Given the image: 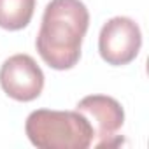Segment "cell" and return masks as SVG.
Listing matches in <instances>:
<instances>
[{"mask_svg": "<svg viewBox=\"0 0 149 149\" xmlns=\"http://www.w3.org/2000/svg\"><path fill=\"white\" fill-rule=\"evenodd\" d=\"M90 26V13L81 0H51L44 9L35 47L54 70H70L81 58V44Z\"/></svg>", "mask_w": 149, "mask_h": 149, "instance_id": "6da1fadb", "label": "cell"}, {"mask_svg": "<svg viewBox=\"0 0 149 149\" xmlns=\"http://www.w3.org/2000/svg\"><path fill=\"white\" fill-rule=\"evenodd\" d=\"M25 132L39 149H88L95 137L93 126L77 111H33L26 118Z\"/></svg>", "mask_w": 149, "mask_h": 149, "instance_id": "7a4b0ae2", "label": "cell"}, {"mask_svg": "<svg viewBox=\"0 0 149 149\" xmlns=\"http://www.w3.org/2000/svg\"><path fill=\"white\" fill-rule=\"evenodd\" d=\"M142 47V32L139 25L126 16L111 18L100 30L98 51L105 63L123 67L132 63Z\"/></svg>", "mask_w": 149, "mask_h": 149, "instance_id": "3957f363", "label": "cell"}, {"mask_svg": "<svg viewBox=\"0 0 149 149\" xmlns=\"http://www.w3.org/2000/svg\"><path fill=\"white\" fill-rule=\"evenodd\" d=\"M76 111L81 112L93 126L95 147H114L121 140L118 132L125 123V111L121 104L107 95H90L77 102Z\"/></svg>", "mask_w": 149, "mask_h": 149, "instance_id": "277c9868", "label": "cell"}, {"mask_svg": "<svg viewBox=\"0 0 149 149\" xmlns=\"http://www.w3.org/2000/svg\"><path fill=\"white\" fill-rule=\"evenodd\" d=\"M0 86L18 102H32L44 90V72L28 54H14L0 67Z\"/></svg>", "mask_w": 149, "mask_h": 149, "instance_id": "5b68a950", "label": "cell"}, {"mask_svg": "<svg viewBox=\"0 0 149 149\" xmlns=\"http://www.w3.org/2000/svg\"><path fill=\"white\" fill-rule=\"evenodd\" d=\"M35 11V0H0V28L18 32L28 26Z\"/></svg>", "mask_w": 149, "mask_h": 149, "instance_id": "8992f818", "label": "cell"}]
</instances>
